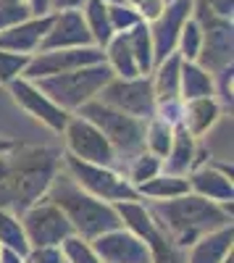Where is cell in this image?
<instances>
[{
	"label": "cell",
	"mask_w": 234,
	"mask_h": 263,
	"mask_svg": "<svg viewBox=\"0 0 234 263\" xmlns=\"http://www.w3.org/2000/svg\"><path fill=\"white\" fill-rule=\"evenodd\" d=\"M29 16H32V11L24 0H21V3H0V32L18 24V21L29 18Z\"/></svg>",
	"instance_id": "obj_34"
},
{
	"label": "cell",
	"mask_w": 234,
	"mask_h": 263,
	"mask_svg": "<svg viewBox=\"0 0 234 263\" xmlns=\"http://www.w3.org/2000/svg\"><path fill=\"white\" fill-rule=\"evenodd\" d=\"M24 3L29 6L32 16H45V13H53V11H50V0H24Z\"/></svg>",
	"instance_id": "obj_39"
},
{
	"label": "cell",
	"mask_w": 234,
	"mask_h": 263,
	"mask_svg": "<svg viewBox=\"0 0 234 263\" xmlns=\"http://www.w3.org/2000/svg\"><path fill=\"white\" fill-rule=\"evenodd\" d=\"M0 3H21V0H0Z\"/></svg>",
	"instance_id": "obj_43"
},
{
	"label": "cell",
	"mask_w": 234,
	"mask_h": 263,
	"mask_svg": "<svg viewBox=\"0 0 234 263\" xmlns=\"http://www.w3.org/2000/svg\"><path fill=\"white\" fill-rule=\"evenodd\" d=\"M111 77H116L111 66L105 61H98V63H90V66H79L74 71L40 77V79H32V82L37 84V90H42L55 105L74 114L79 105L98 98V92L103 90L105 82Z\"/></svg>",
	"instance_id": "obj_4"
},
{
	"label": "cell",
	"mask_w": 234,
	"mask_h": 263,
	"mask_svg": "<svg viewBox=\"0 0 234 263\" xmlns=\"http://www.w3.org/2000/svg\"><path fill=\"white\" fill-rule=\"evenodd\" d=\"M105 61L103 48L87 45V48H58V50H37L27 69L21 71L24 79H40V77H50V74H63V71H74L79 66H90Z\"/></svg>",
	"instance_id": "obj_11"
},
{
	"label": "cell",
	"mask_w": 234,
	"mask_h": 263,
	"mask_svg": "<svg viewBox=\"0 0 234 263\" xmlns=\"http://www.w3.org/2000/svg\"><path fill=\"white\" fill-rule=\"evenodd\" d=\"M163 6H166L163 0H140V3H137L134 8H137L140 18H142V21H147V24H150L153 18H158V16H161Z\"/></svg>",
	"instance_id": "obj_36"
},
{
	"label": "cell",
	"mask_w": 234,
	"mask_h": 263,
	"mask_svg": "<svg viewBox=\"0 0 234 263\" xmlns=\"http://www.w3.org/2000/svg\"><path fill=\"white\" fill-rule=\"evenodd\" d=\"M126 40H129V48L134 53L137 61V69L140 74H150L155 58H153V40H150V29H147V21H140L134 24L129 32H126Z\"/></svg>",
	"instance_id": "obj_26"
},
{
	"label": "cell",
	"mask_w": 234,
	"mask_h": 263,
	"mask_svg": "<svg viewBox=\"0 0 234 263\" xmlns=\"http://www.w3.org/2000/svg\"><path fill=\"white\" fill-rule=\"evenodd\" d=\"M192 16V0H171L166 3L161 16L153 18L147 29H150V40H153V58L155 63H161L168 53L177 50V37L182 24Z\"/></svg>",
	"instance_id": "obj_14"
},
{
	"label": "cell",
	"mask_w": 234,
	"mask_h": 263,
	"mask_svg": "<svg viewBox=\"0 0 234 263\" xmlns=\"http://www.w3.org/2000/svg\"><path fill=\"white\" fill-rule=\"evenodd\" d=\"M61 250H63V258H66V263H103V260L92 253V248H90L87 239H82V237H76V234H71V237L63 239Z\"/></svg>",
	"instance_id": "obj_31"
},
{
	"label": "cell",
	"mask_w": 234,
	"mask_h": 263,
	"mask_svg": "<svg viewBox=\"0 0 234 263\" xmlns=\"http://www.w3.org/2000/svg\"><path fill=\"white\" fill-rule=\"evenodd\" d=\"M126 3H129V6H137V3H140V0H126Z\"/></svg>",
	"instance_id": "obj_44"
},
{
	"label": "cell",
	"mask_w": 234,
	"mask_h": 263,
	"mask_svg": "<svg viewBox=\"0 0 234 263\" xmlns=\"http://www.w3.org/2000/svg\"><path fill=\"white\" fill-rule=\"evenodd\" d=\"M108 18H111V27L113 32H129L134 24H140V13L134 6L129 3H121V6H108Z\"/></svg>",
	"instance_id": "obj_33"
},
{
	"label": "cell",
	"mask_w": 234,
	"mask_h": 263,
	"mask_svg": "<svg viewBox=\"0 0 234 263\" xmlns=\"http://www.w3.org/2000/svg\"><path fill=\"white\" fill-rule=\"evenodd\" d=\"M66 137V153H71L74 158L87 161V163H100V166H113L116 163V150L113 145L105 140V135L84 116L71 114L66 121V129L61 132Z\"/></svg>",
	"instance_id": "obj_10"
},
{
	"label": "cell",
	"mask_w": 234,
	"mask_h": 263,
	"mask_svg": "<svg viewBox=\"0 0 234 263\" xmlns=\"http://www.w3.org/2000/svg\"><path fill=\"white\" fill-rule=\"evenodd\" d=\"M163 171V158L153 156L150 150H140L137 156H132V163H129V174H126V179H129L134 187L140 182H147L153 179L155 174Z\"/></svg>",
	"instance_id": "obj_29"
},
{
	"label": "cell",
	"mask_w": 234,
	"mask_h": 263,
	"mask_svg": "<svg viewBox=\"0 0 234 263\" xmlns=\"http://www.w3.org/2000/svg\"><path fill=\"white\" fill-rule=\"evenodd\" d=\"M221 263H234V258H231V253H229V255H226V258H224Z\"/></svg>",
	"instance_id": "obj_42"
},
{
	"label": "cell",
	"mask_w": 234,
	"mask_h": 263,
	"mask_svg": "<svg viewBox=\"0 0 234 263\" xmlns=\"http://www.w3.org/2000/svg\"><path fill=\"white\" fill-rule=\"evenodd\" d=\"M147 208L153 211V216L168 232V237L184 250L200 234L231 224V203H216L195 192H184L179 197H168V200H155Z\"/></svg>",
	"instance_id": "obj_2"
},
{
	"label": "cell",
	"mask_w": 234,
	"mask_h": 263,
	"mask_svg": "<svg viewBox=\"0 0 234 263\" xmlns=\"http://www.w3.org/2000/svg\"><path fill=\"white\" fill-rule=\"evenodd\" d=\"M90 248L103 263H153L147 242L124 227L92 237Z\"/></svg>",
	"instance_id": "obj_13"
},
{
	"label": "cell",
	"mask_w": 234,
	"mask_h": 263,
	"mask_svg": "<svg viewBox=\"0 0 234 263\" xmlns=\"http://www.w3.org/2000/svg\"><path fill=\"white\" fill-rule=\"evenodd\" d=\"M134 190L140 197H147V200H168V197H179V195L189 192V182H187V177H179V174L161 171L153 179L140 182Z\"/></svg>",
	"instance_id": "obj_23"
},
{
	"label": "cell",
	"mask_w": 234,
	"mask_h": 263,
	"mask_svg": "<svg viewBox=\"0 0 234 263\" xmlns=\"http://www.w3.org/2000/svg\"><path fill=\"white\" fill-rule=\"evenodd\" d=\"M192 18L203 29V45L195 63L216 77L221 69L234 63V24L231 18L216 16L203 0H192Z\"/></svg>",
	"instance_id": "obj_6"
},
{
	"label": "cell",
	"mask_w": 234,
	"mask_h": 263,
	"mask_svg": "<svg viewBox=\"0 0 234 263\" xmlns=\"http://www.w3.org/2000/svg\"><path fill=\"white\" fill-rule=\"evenodd\" d=\"M105 53V63L113 69L116 77H140V69H137V61H134V53L129 48V40H126V32H116L111 37V42L103 48Z\"/></svg>",
	"instance_id": "obj_24"
},
{
	"label": "cell",
	"mask_w": 234,
	"mask_h": 263,
	"mask_svg": "<svg viewBox=\"0 0 234 263\" xmlns=\"http://www.w3.org/2000/svg\"><path fill=\"white\" fill-rule=\"evenodd\" d=\"M32 55L27 53H11V50H0V84H8L11 79L21 77V71L27 69Z\"/></svg>",
	"instance_id": "obj_32"
},
{
	"label": "cell",
	"mask_w": 234,
	"mask_h": 263,
	"mask_svg": "<svg viewBox=\"0 0 234 263\" xmlns=\"http://www.w3.org/2000/svg\"><path fill=\"white\" fill-rule=\"evenodd\" d=\"M24 263H66L61 245L58 248H29Z\"/></svg>",
	"instance_id": "obj_35"
},
{
	"label": "cell",
	"mask_w": 234,
	"mask_h": 263,
	"mask_svg": "<svg viewBox=\"0 0 234 263\" xmlns=\"http://www.w3.org/2000/svg\"><path fill=\"white\" fill-rule=\"evenodd\" d=\"M171 140H174V126L153 116L145 121V150H150L153 156L158 158H166L168 147H171Z\"/></svg>",
	"instance_id": "obj_28"
},
{
	"label": "cell",
	"mask_w": 234,
	"mask_h": 263,
	"mask_svg": "<svg viewBox=\"0 0 234 263\" xmlns=\"http://www.w3.org/2000/svg\"><path fill=\"white\" fill-rule=\"evenodd\" d=\"M234 171L231 163H221L213 158H205L200 166H195L192 171L187 174V182H189V192L203 195L208 200H216V203H231L234 200Z\"/></svg>",
	"instance_id": "obj_15"
},
{
	"label": "cell",
	"mask_w": 234,
	"mask_h": 263,
	"mask_svg": "<svg viewBox=\"0 0 234 263\" xmlns=\"http://www.w3.org/2000/svg\"><path fill=\"white\" fill-rule=\"evenodd\" d=\"M6 87H8L11 98H13L21 108H24L32 119H37L40 124H45L50 132H55V135H61V132L66 129V121H69L71 114L63 111L61 105H55L42 90H37V84H34L32 79L16 77V79H11Z\"/></svg>",
	"instance_id": "obj_12"
},
{
	"label": "cell",
	"mask_w": 234,
	"mask_h": 263,
	"mask_svg": "<svg viewBox=\"0 0 234 263\" xmlns=\"http://www.w3.org/2000/svg\"><path fill=\"white\" fill-rule=\"evenodd\" d=\"M16 142L13 140H8V137H0V153H6V150H11Z\"/></svg>",
	"instance_id": "obj_40"
},
{
	"label": "cell",
	"mask_w": 234,
	"mask_h": 263,
	"mask_svg": "<svg viewBox=\"0 0 234 263\" xmlns=\"http://www.w3.org/2000/svg\"><path fill=\"white\" fill-rule=\"evenodd\" d=\"M195 153H198V137H192L182 124H177L171 147H168L166 158H163V171L187 177L189 168H192V163H195Z\"/></svg>",
	"instance_id": "obj_20"
},
{
	"label": "cell",
	"mask_w": 234,
	"mask_h": 263,
	"mask_svg": "<svg viewBox=\"0 0 234 263\" xmlns=\"http://www.w3.org/2000/svg\"><path fill=\"white\" fill-rule=\"evenodd\" d=\"M74 114L84 116L87 121H92L116 150V156H126L132 158L140 150H145V121L137 116H129L119 111V108L103 103L98 98L87 100L84 105H79Z\"/></svg>",
	"instance_id": "obj_5"
},
{
	"label": "cell",
	"mask_w": 234,
	"mask_h": 263,
	"mask_svg": "<svg viewBox=\"0 0 234 263\" xmlns=\"http://www.w3.org/2000/svg\"><path fill=\"white\" fill-rule=\"evenodd\" d=\"M179 71H182V55L174 50L168 53L161 63L153 66L150 79H153V95L155 103L166 100H179Z\"/></svg>",
	"instance_id": "obj_21"
},
{
	"label": "cell",
	"mask_w": 234,
	"mask_h": 263,
	"mask_svg": "<svg viewBox=\"0 0 234 263\" xmlns=\"http://www.w3.org/2000/svg\"><path fill=\"white\" fill-rule=\"evenodd\" d=\"M231 250H234V227L226 224L200 234L187 248V263H221Z\"/></svg>",
	"instance_id": "obj_18"
},
{
	"label": "cell",
	"mask_w": 234,
	"mask_h": 263,
	"mask_svg": "<svg viewBox=\"0 0 234 263\" xmlns=\"http://www.w3.org/2000/svg\"><path fill=\"white\" fill-rule=\"evenodd\" d=\"M163 3H171V0H163Z\"/></svg>",
	"instance_id": "obj_45"
},
{
	"label": "cell",
	"mask_w": 234,
	"mask_h": 263,
	"mask_svg": "<svg viewBox=\"0 0 234 263\" xmlns=\"http://www.w3.org/2000/svg\"><path fill=\"white\" fill-rule=\"evenodd\" d=\"M18 218H21V227H24L29 248H58L63 239L74 234L69 218L48 197H40Z\"/></svg>",
	"instance_id": "obj_9"
},
{
	"label": "cell",
	"mask_w": 234,
	"mask_h": 263,
	"mask_svg": "<svg viewBox=\"0 0 234 263\" xmlns=\"http://www.w3.org/2000/svg\"><path fill=\"white\" fill-rule=\"evenodd\" d=\"M213 74H208L200 63L195 61H182L179 71V98L182 100H195V98H208L213 95Z\"/></svg>",
	"instance_id": "obj_22"
},
{
	"label": "cell",
	"mask_w": 234,
	"mask_h": 263,
	"mask_svg": "<svg viewBox=\"0 0 234 263\" xmlns=\"http://www.w3.org/2000/svg\"><path fill=\"white\" fill-rule=\"evenodd\" d=\"M0 245L18 253V255L29 253V242H27L24 227H21V218L6 208H0Z\"/></svg>",
	"instance_id": "obj_27"
},
{
	"label": "cell",
	"mask_w": 234,
	"mask_h": 263,
	"mask_svg": "<svg viewBox=\"0 0 234 263\" xmlns=\"http://www.w3.org/2000/svg\"><path fill=\"white\" fill-rule=\"evenodd\" d=\"M203 3L221 18H231L234 13V0H203Z\"/></svg>",
	"instance_id": "obj_37"
},
{
	"label": "cell",
	"mask_w": 234,
	"mask_h": 263,
	"mask_svg": "<svg viewBox=\"0 0 234 263\" xmlns=\"http://www.w3.org/2000/svg\"><path fill=\"white\" fill-rule=\"evenodd\" d=\"M53 13L45 16H29L18 24L8 27L0 32V50H11V53H27L34 55L40 50V42L45 37V32L50 29Z\"/></svg>",
	"instance_id": "obj_17"
},
{
	"label": "cell",
	"mask_w": 234,
	"mask_h": 263,
	"mask_svg": "<svg viewBox=\"0 0 234 263\" xmlns=\"http://www.w3.org/2000/svg\"><path fill=\"white\" fill-rule=\"evenodd\" d=\"M48 200H53L63 216L69 218V224L74 229L76 237L82 239H90L103 234V232H111L121 227V218L113 208V203H105L100 197L90 195L87 190H82L66 168H58L55 177L45 192Z\"/></svg>",
	"instance_id": "obj_3"
},
{
	"label": "cell",
	"mask_w": 234,
	"mask_h": 263,
	"mask_svg": "<svg viewBox=\"0 0 234 263\" xmlns=\"http://www.w3.org/2000/svg\"><path fill=\"white\" fill-rule=\"evenodd\" d=\"M0 248H3V245H0Z\"/></svg>",
	"instance_id": "obj_46"
},
{
	"label": "cell",
	"mask_w": 234,
	"mask_h": 263,
	"mask_svg": "<svg viewBox=\"0 0 234 263\" xmlns=\"http://www.w3.org/2000/svg\"><path fill=\"white\" fill-rule=\"evenodd\" d=\"M79 11H82L84 24H87V29L92 34V42L98 48H105L111 42V37L116 34L111 27V18H108V6L103 0H87Z\"/></svg>",
	"instance_id": "obj_25"
},
{
	"label": "cell",
	"mask_w": 234,
	"mask_h": 263,
	"mask_svg": "<svg viewBox=\"0 0 234 263\" xmlns=\"http://www.w3.org/2000/svg\"><path fill=\"white\" fill-rule=\"evenodd\" d=\"M105 6H121V3H126V0H103Z\"/></svg>",
	"instance_id": "obj_41"
},
{
	"label": "cell",
	"mask_w": 234,
	"mask_h": 263,
	"mask_svg": "<svg viewBox=\"0 0 234 263\" xmlns=\"http://www.w3.org/2000/svg\"><path fill=\"white\" fill-rule=\"evenodd\" d=\"M200 45H203V29L200 24L189 16L182 29H179V37H177V53L182 55V61H198V53H200Z\"/></svg>",
	"instance_id": "obj_30"
},
{
	"label": "cell",
	"mask_w": 234,
	"mask_h": 263,
	"mask_svg": "<svg viewBox=\"0 0 234 263\" xmlns=\"http://www.w3.org/2000/svg\"><path fill=\"white\" fill-rule=\"evenodd\" d=\"M219 119H221V103L216 100V95L184 100V108H182V126H184L192 137L200 140L203 135H208V132L216 126Z\"/></svg>",
	"instance_id": "obj_19"
},
{
	"label": "cell",
	"mask_w": 234,
	"mask_h": 263,
	"mask_svg": "<svg viewBox=\"0 0 234 263\" xmlns=\"http://www.w3.org/2000/svg\"><path fill=\"white\" fill-rule=\"evenodd\" d=\"M95 45L92 34L84 24L82 11H55L50 29L40 42V50H58V48H87Z\"/></svg>",
	"instance_id": "obj_16"
},
{
	"label": "cell",
	"mask_w": 234,
	"mask_h": 263,
	"mask_svg": "<svg viewBox=\"0 0 234 263\" xmlns=\"http://www.w3.org/2000/svg\"><path fill=\"white\" fill-rule=\"evenodd\" d=\"M58 168V147L16 142L11 150L0 153V208L21 216L40 197H45Z\"/></svg>",
	"instance_id": "obj_1"
},
{
	"label": "cell",
	"mask_w": 234,
	"mask_h": 263,
	"mask_svg": "<svg viewBox=\"0 0 234 263\" xmlns=\"http://www.w3.org/2000/svg\"><path fill=\"white\" fill-rule=\"evenodd\" d=\"M87 0H50V11H79Z\"/></svg>",
	"instance_id": "obj_38"
},
{
	"label": "cell",
	"mask_w": 234,
	"mask_h": 263,
	"mask_svg": "<svg viewBox=\"0 0 234 263\" xmlns=\"http://www.w3.org/2000/svg\"><path fill=\"white\" fill-rule=\"evenodd\" d=\"M61 163L71 174V179L87 190L90 195L100 197L105 203H119V200H137L134 184L124 177V174L113 171V166H100V163H87L74 158L71 153H61Z\"/></svg>",
	"instance_id": "obj_7"
},
{
	"label": "cell",
	"mask_w": 234,
	"mask_h": 263,
	"mask_svg": "<svg viewBox=\"0 0 234 263\" xmlns=\"http://www.w3.org/2000/svg\"><path fill=\"white\" fill-rule=\"evenodd\" d=\"M98 100L108 103L129 116H137L142 121L153 119V114H155V95H153L150 74H140V77H129V79L111 77L103 90L98 92Z\"/></svg>",
	"instance_id": "obj_8"
}]
</instances>
